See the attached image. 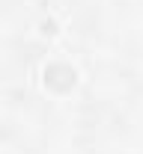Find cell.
<instances>
[{
	"mask_svg": "<svg viewBox=\"0 0 143 154\" xmlns=\"http://www.w3.org/2000/svg\"><path fill=\"white\" fill-rule=\"evenodd\" d=\"M39 27H42V33H45V36H54V33H57V21H51V18H45Z\"/></svg>",
	"mask_w": 143,
	"mask_h": 154,
	"instance_id": "2",
	"label": "cell"
},
{
	"mask_svg": "<svg viewBox=\"0 0 143 154\" xmlns=\"http://www.w3.org/2000/svg\"><path fill=\"white\" fill-rule=\"evenodd\" d=\"M75 80H78V71H75L72 65H66V62H51V65H45V86H51V89H57V92L72 89Z\"/></svg>",
	"mask_w": 143,
	"mask_h": 154,
	"instance_id": "1",
	"label": "cell"
}]
</instances>
